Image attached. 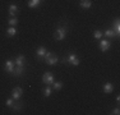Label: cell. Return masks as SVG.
Returning <instances> with one entry per match:
<instances>
[{"instance_id": "6da1fadb", "label": "cell", "mask_w": 120, "mask_h": 115, "mask_svg": "<svg viewBox=\"0 0 120 115\" xmlns=\"http://www.w3.org/2000/svg\"><path fill=\"white\" fill-rule=\"evenodd\" d=\"M67 32H68V27L67 26H58L55 30V32H54V38L56 40V41H63V40L67 37Z\"/></svg>"}, {"instance_id": "7a4b0ae2", "label": "cell", "mask_w": 120, "mask_h": 115, "mask_svg": "<svg viewBox=\"0 0 120 115\" xmlns=\"http://www.w3.org/2000/svg\"><path fill=\"white\" fill-rule=\"evenodd\" d=\"M44 60H45V63H46L47 65H56L59 63L58 55L50 53V51H46V54H45V56H44Z\"/></svg>"}, {"instance_id": "3957f363", "label": "cell", "mask_w": 120, "mask_h": 115, "mask_svg": "<svg viewBox=\"0 0 120 115\" xmlns=\"http://www.w3.org/2000/svg\"><path fill=\"white\" fill-rule=\"evenodd\" d=\"M61 63H64V64H72V65H74V67H77V65H79L81 60H79V58L75 54L72 53V54H69L67 58H64Z\"/></svg>"}, {"instance_id": "277c9868", "label": "cell", "mask_w": 120, "mask_h": 115, "mask_svg": "<svg viewBox=\"0 0 120 115\" xmlns=\"http://www.w3.org/2000/svg\"><path fill=\"white\" fill-rule=\"evenodd\" d=\"M54 80H55V78H54V74H52V73H50V72L44 73V76H42V82H44L46 86L52 84Z\"/></svg>"}, {"instance_id": "5b68a950", "label": "cell", "mask_w": 120, "mask_h": 115, "mask_svg": "<svg viewBox=\"0 0 120 115\" xmlns=\"http://www.w3.org/2000/svg\"><path fill=\"white\" fill-rule=\"evenodd\" d=\"M22 95H23V90H22V87L17 86V87L13 88V91H12V97L15 100V101H19V100H21Z\"/></svg>"}, {"instance_id": "8992f818", "label": "cell", "mask_w": 120, "mask_h": 115, "mask_svg": "<svg viewBox=\"0 0 120 115\" xmlns=\"http://www.w3.org/2000/svg\"><path fill=\"white\" fill-rule=\"evenodd\" d=\"M14 67H15V64H14V60H10V59L5 60V63H4V70L7 72V73H10V74H12L13 70H14Z\"/></svg>"}, {"instance_id": "52a82bcc", "label": "cell", "mask_w": 120, "mask_h": 115, "mask_svg": "<svg viewBox=\"0 0 120 115\" xmlns=\"http://www.w3.org/2000/svg\"><path fill=\"white\" fill-rule=\"evenodd\" d=\"M110 46H111V44H110V41L109 40H100V42H98V47H100V50L102 51V53H106V51L110 49Z\"/></svg>"}, {"instance_id": "ba28073f", "label": "cell", "mask_w": 120, "mask_h": 115, "mask_svg": "<svg viewBox=\"0 0 120 115\" xmlns=\"http://www.w3.org/2000/svg\"><path fill=\"white\" fill-rule=\"evenodd\" d=\"M46 51H47V50H46V47H45V46H40V47H37V50H36V58H37L38 60L44 59Z\"/></svg>"}, {"instance_id": "9c48e42d", "label": "cell", "mask_w": 120, "mask_h": 115, "mask_svg": "<svg viewBox=\"0 0 120 115\" xmlns=\"http://www.w3.org/2000/svg\"><path fill=\"white\" fill-rule=\"evenodd\" d=\"M18 7H17L15 4H10L9 7H8V12H9V15L10 17H15L17 13H18Z\"/></svg>"}, {"instance_id": "30bf717a", "label": "cell", "mask_w": 120, "mask_h": 115, "mask_svg": "<svg viewBox=\"0 0 120 115\" xmlns=\"http://www.w3.org/2000/svg\"><path fill=\"white\" fill-rule=\"evenodd\" d=\"M14 64L15 65H21V67H24V64H26V58L24 55H18L14 59Z\"/></svg>"}, {"instance_id": "8fae6325", "label": "cell", "mask_w": 120, "mask_h": 115, "mask_svg": "<svg viewBox=\"0 0 120 115\" xmlns=\"http://www.w3.org/2000/svg\"><path fill=\"white\" fill-rule=\"evenodd\" d=\"M42 1H44V0H28L27 5H28V8H31V9H36Z\"/></svg>"}, {"instance_id": "7c38bea8", "label": "cell", "mask_w": 120, "mask_h": 115, "mask_svg": "<svg viewBox=\"0 0 120 115\" xmlns=\"http://www.w3.org/2000/svg\"><path fill=\"white\" fill-rule=\"evenodd\" d=\"M23 72H24V67H21V65H15L12 74H13V76H15V77H19V76H22V74H23Z\"/></svg>"}, {"instance_id": "4fadbf2b", "label": "cell", "mask_w": 120, "mask_h": 115, "mask_svg": "<svg viewBox=\"0 0 120 115\" xmlns=\"http://www.w3.org/2000/svg\"><path fill=\"white\" fill-rule=\"evenodd\" d=\"M102 91H104L105 93H111V92L114 91V84L110 82H106L104 84V87H102Z\"/></svg>"}, {"instance_id": "5bb4252c", "label": "cell", "mask_w": 120, "mask_h": 115, "mask_svg": "<svg viewBox=\"0 0 120 115\" xmlns=\"http://www.w3.org/2000/svg\"><path fill=\"white\" fill-rule=\"evenodd\" d=\"M79 5H81V8H83V9H90V8L92 7V1H91V0H81V1H79Z\"/></svg>"}, {"instance_id": "9a60e30c", "label": "cell", "mask_w": 120, "mask_h": 115, "mask_svg": "<svg viewBox=\"0 0 120 115\" xmlns=\"http://www.w3.org/2000/svg\"><path fill=\"white\" fill-rule=\"evenodd\" d=\"M104 34L107 37V38H114V37H116V33H115V31L112 30V28H107V30H105V32Z\"/></svg>"}, {"instance_id": "2e32d148", "label": "cell", "mask_w": 120, "mask_h": 115, "mask_svg": "<svg viewBox=\"0 0 120 115\" xmlns=\"http://www.w3.org/2000/svg\"><path fill=\"white\" fill-rule=\"evenodd\" d=\"M22 107H23V106H22V104L17 101V102H14V104H13L10 109H12V111H13L14 114H15V113H18V111H21V110H22Z\"/></svg>"}, {"instance_id": "e0dca14e", "label": "cell", "mask_w": 120, "mask_h": 115, "mask_svg": "<svg viewBox=\"0 0 120 115\" xmlns=\"http://www.w3.org/2000/svg\"><path fill=\"white\" fill-rule=\"evenodd\" d=\"M15 34H17V28L14 27V26H9L8 30H7V36L8 37H13V36H15Z\"/></svg>"}, {"instance_id": "ac0fdd59", "label": "cell", "mask_w": 120, "mask_h": 115, "mask_svg": "<svg viewBox=\"0 0 120 115\" xmlns=\"http://www.w3.org/2000/svg\"><path fill=\"white\" fill-rule=\"evenodd\" d=\"M112 30L115 31L116 36H119V34H120V22H119V18L115 19V23H114V26H112Z\"/></svg>"}, {"instance_id": "d6986e66", "label": "cell", "mask_w": 120, "mask_h": 115, "mask_svg": "<svg viewBox=\"0 0 120 115\" xmlns=\"http://www.w3.org/2000/svg\"><path fill=\"white\" fill-rule=\"evenodd\" d=\"M61 88H63V82H61V80H59V82H55V80H54L52 90L54 91H59V90H61Z\"/></svg>"}, {"instance_id": "ffe728a7", "label": "cell", "mask_w": 120, "mask_h": 115, "mask_svg": "<svg viewBox=\"0 0 120 115\" xmlns=\"http://www.w3.org/2000/svg\"><path fill=\"white\" fill-rule=\"evenodd\" d=\"M8 24L15 27V26L18 24V18H17V17H9V19H8Z\"/></svg>"}, {"instance_id": "44dd1931", "label": "cell", "mask_w": 120, "mask_h": 115, "mask_svg": "<svg viewBox=\"0 0 120 115\" xmlns=\"http://www.w3.org/2000/svg\"><path fill=\"white\" fill-rule=\"evenodd\" d=\"M42 92H44V96L45 97H49V96H51V93H52V88H51L50 86H46Z\"/></svg>"}, {"instance_id": "7402d4cb", "label": "cell", "mask_w": 120, "mask_h": 115, "mask_svg": "<svg viewBox=\"0 0 120 115\" xmlns=\"http://www.w3.org/2000/svg\"><path fill=\"white\" fill-rule=\"evenodd\" d=\"M93 37H95L96 40H101V38H102V31L96 30L95 32H93Z\"/></svg>"}, {"instance_id": "603a6c76", "label": "cell", "mask_w": 120, "mask_h": 115, "mask_svg": "<svg viewBox=\"0 0 120 115\" xmlns=\"http://www.w3.org/2000/svg\"><path fill=\"white\" fill-rule=\"evenodd\" d=\"M14 104V99L12 97V99H7L5 100V105L8 106V107H12V105Z\"/></svg>"}, {"instance_id": "cb8c5ba5", "label": "cell", "mask_w": 120, "mask_h": 115, "mask_svg": "<svg viewBox=\"0 0 120 115\" xmlns=\"http://www.w3.org/2000/svg\"><path fill=\"white\" fill-rule=\"evenodd\" d=\"M110 114H111V115H119V114H120V109H119V107H115L114 110H111Z\"/></svg>"}]
</instances>
